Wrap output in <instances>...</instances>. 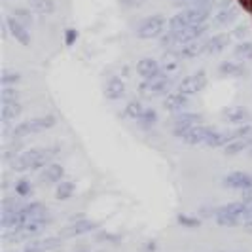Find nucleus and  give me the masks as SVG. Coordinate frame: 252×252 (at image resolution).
Returning a JSON list of instances; mask_svg holds the SVG:
<instances>
[{"instance_id": "obj_36", "label": "nucleus", "mask_w": 252, "mask_h": 252, "mask_svg": "<svg viewBox=\"0 0 252 252\" xmlns=\"http://www.w3.org/2000/svg\"><path fill=\"white\" fill-rule=\"evenodd\" d=\"M178 222H180L182 226H188V227H197L199 224H201L197 218H191V216H186V215L178 216Z\"/></svg>"}, {"instance_id": "obj_27", "label": "nucleus", "mask_w": 252, "mask_h": 252, "mask_svg": "<svg viewBox=\"0 0 252 252\" xmlns=\"http://www.w3.org/2000/svg\"><path fill=\"white\" fill-rule=\"evenodd\" d=\"M178 64H180V59H178L173 51H171V53H165L163 61H161L163 74H165V72H175V70L178 68Z\"/></svg>"}, {"instance_id": "obj_4", "label": "nucleus", "mask_w": 252, "mask_h": 252, "mask_svg": "<svg viewBox=\"0 0 252 252\" xmlns=\"http://www.w3.org/2000/svg\"><path fill=\"white\" fill-rule=\"evenodd\" d=\"M53 126H55V118L53 116H40V118H32V120H27V122H21L19 126H15L12 129V135L15 139H23L27 135L46 131V129H50Z\"/></svg>"}, {"instance_id": "obj_28", "label": "nucleus", "mask_w": 252, "mask_h": 252, "mask_svg": "<svg viewBox=\"0 0 252 252\" xmlns=\"http://www.w3.org/2000/svg\"><path fill=\"white\" fill-rule=\"evenodd\" d=\"M144 112H146V108H144L139 101H131L129 104H127V108H126V116L133 118V120H137V122L142 118V114H144Z\"/></svg>"}, {"instance_id": "obj_17", "label": "nucleus", "mask_w": 252, "mask_h": 252, "mask_svg": "<svg viewBox=\"0 0 252 252\" xmlns=\"http://www.w3.org/2000/svg\"><path fill=\"white\" fill-rule=\"evenodd\" d=\"M175 129H186V127L203 126V116L201 114H191V112H178L173 120Z\"/></svg>"}, {"instance_id": "obj_31", "label": "nucleus", "mask_w": 252, "mask_h": 252, "mask_svg": "<svg viewBox=\"0 0 252 252\" xmlns=\"http://www.w3.org/2000/svg\"><path fill=\"white\" fill-rule=\"evenodd\" d=\"M15 191L19 197H29L32 193V184L29 180H17L15 182Z\"/></svg>"}, {"instance_id": "obj_22", "label": "nucleus", "mask_w": 252, "mask_h": 252, "mask_svg": "<svg viewBox=\"0 0 252 252\" xmlns=\"http://www.w3.org/2000/svg\"><path fill=\"white\" fill-rule=\"evenodd\" d=\"M220 76H227V78H241L245 76V66L239 63H233V61H226L218 66Z\"/></svg>"}, {"instance_id": "obj_24", "label": "nucleus", "mask_w": 252, "mask_h": 252, "mask_svg": "<svg viewBox=\"0 0 252 252\" xmlns=\"http://www.w3.org/2000/svg\"><path fill=\"white\" fill-rule=\"evenodd\" d=\"M251 146H252L251 139H235V140H231V142H227L226 146H224V154L233 156V154H239V152H243V150H249Z\"/></svg>"}, {"instance_id": "obj_39", "label": "nucleus", "mask_w": 252, "mask_h": 252, "mask_svg": "<svg viewBox=\"0 0 252 252\" xmlns=\"http://www.w3.org/2000/svg\"><path fill=\"white\" fill-rule=\"evenodd\" d=\"M23 252H44V251H40V249H32V247H29L27 251H23Z\"/></svg>"}, {"instance_id": "obj_32", "label": "nucleus", "mask_w": 252, "mask_h": 252, "mask_svg": "<svg viewBox=\"0 0 252 252\" xmlns=\"http://www.w3.org/2000/svg\"><path fill=\"white\" fill-rule=\"evenodd\" d=\"M25 203L19 201V199H13V197H6L2 201V213H12V211H19Z\"/></svg>"}, {"instance_id": "obj_15", "label": "nucleus", "mask_w": 252, "mask_h": 252, "mask_svg": "<svg viewBox=\"0 0 252 252\" xmlns=\"http://www.w3.org/2000/svg\"><path fill=\"white\" fill-rule=\"evenodd\" d=\"M189 104V95L186 93H182V91H175V93H171L167 99H165L163 106L167 110H171V112H182L186 106Z\"/></svg>"}, {"instance_id": "obj_35", "label": "nucleus", "mask_w": 252, "mask_h": 252, "mask_svg": "<svg viewBox=\"0 0 252 252\" xmlns=\"http://www.w3.org/2000/svg\"><path fill=\"white\" fill-rule=\"evenodd\" d=\"M17 80H19V74L8 72V70H6V72L2 74V78H0V84H2V88H4V86H12V84H15Z\"/></svg>"}, {"instance_id": "obj_26", "label": "nucleus", "mask_w": 252, "mask_h": 252, "mask_svg": "<svg viewBox=\"0 0 252 252\" xmlns=\"http://www.w3.org/2000/svg\"><path fill=\"white\" fill-rule=\"evenodd\" d=\"M19 99V91L12 86H4L0 91V102L2 104H10V102H17Z\"/></svg>"}, {"instance_id": "obj_5", "label": "nucleus", "mask_w": 252, "mask_h": 252, "mask_svg": "<svg viewBox=\"0 0 252 252\" xmlns=\"http://www.w3.org/2000/svg\"><path fill=\"white\" fill-rule=\"evenodd\" d=\"M165 29V17L163 15H150L146 19H142L137 27V36L142 40H150V38L159 36Z\"/></svg>"}, {"instance_id": "obj_30", "label": "nucleus", "mask_w": 252, "mask_h": 252, "mask_svg": "<svg viewBox=\"0 0 252 252\" xmlns=\"http://www.w3.org/2000/svg\"><path fill=\"white\" fill-rule=\"evenodd\" d=\"M235 55L243 61H252V42H241L235 48Z\"/></svg>"}, {"instance_id": "obj_2", "label": "nucleus", "mask_w": 252, "mask_h": 252, "mask_svg": "<svg viewBox=\"0 0 252 252\" xmlns=\"http://www.w3.org/2000/svg\"><path fill=\"white\" fill-rule=\"evenodd\" d=\"M249 211H251V205H247L243 199L237 203L224 205V207H220V209L215 211L216 224L224 227H233L239 226V224H245V218L249 215Z\"/></svg>"}, {"instance_id": "obj_10", "label": "nucleus", "mask_w": 252, "mask_h": 252, "mask_svg": "<svg viewBox=\"0 0 252 252\" xmlns=\"http://www.w3.org/2000/svg\"><path fill=\"white\" fill-rule=\"evenodd\" d=\"M222 184L226 188L249 191V189H252V175L251 173H243V171H233V173H229V175L224 177Z\"/></svg>"}, {"instance_id": "obj_7", "label": "nucleus", "mask_w": 252, "mask_h": 252, "mask_svg": "<svg viewBox=\"0 0 252 252\" xmlns=\"http://www.w3.org/2000/svg\"><path fill=\"white\" fill-rule=\"evenodd\" d=\"M175 55H177L180 61H189V59H195L203 53H207V40H193L189 44H184L177 50H171Z\"/></svg>"}, {"instance_id": "obj_8", "label": "nucleus", "mask_w": 252, "mask_h": 252, "mask_svg": "<svg viewBox=\"0 0 252 252\" xmlns=\"http://www.w3.org/2000/svg\"><path fill=\"white\" fill-rule=\"evenodd\" d=\"M171 86H173V80L161 74L158 78H152V80H144L140 84V91L146 93V95H161V93H167L171 89Z\"/></svg>"}, {"instance_id": "obj_13", "label": "nucleus", "mask_w": 252, "mask_h": 252, "mask_svg": "<svg viewBox=\"0 0 252 252\" xmlns=\"http://www.w3.org/2000/svg\"><path fill=\"white\" fill-rule=\"evenodd\" d=\"M97 224L95 222H89V220H78V222H72L70 226H66L59 233V235H63L64 239H68V237H80V235H84V233H88L91 229H95Z\"/></svg>"}, {"instance_id": "obj_34", "label": "nucleus", "mask_w": 252, "mask_h": 252, "mask_svg": "<svg viewBox=\"0 0 252 252\" xmlns=\"http://www.w3.org/2000/svg\"><path fill=\"white\" fill-rule=\"evenodd\" d=\"M139 122L144 127H150L152 124H156V122H158V114L154 112V110H148V108H146V112L142 114V118H140Z\"/></svg>"}, {"instance_id": "obj_6", "label": "nucleus", "mask_w": 252, "mask_h": 252, "mask_svg": "<svg viewBox=\"0 0 252 252\" xmlns=\"http://www.w3.org/2000/svg\"><path fill=\"white\" fill-rule=\"evenodd\" d=\"M213 127H205V126H195V127H186V129H175V137L182 139L186 144H207V139L211 135Z\"/></svg>"}, {"instance_id": "obj_3", "label": "nucleus", "mask_w": 252, "mask_h": 252, "mask_svg": "<svg viewBox=\"0 0 252 252\" xmlns=\"http://www.w3.org/2000/svg\"><path fill=\"white\" fill-rule=\"evenodd\" d=\"M209 15H211V8H188L169 19V31H180V29H188L193 25H203V23H207Z\"/></svg>"}, {"instance_id": "obj_21", "label": "nucleus", "mask_w": 252, "mask_h": 252, "mask_svg": "<svg viewBox=\"0 0 252 252\" xmlns=\"http://www.w3.org/2000/svg\"><path fill=\"white\" fill-rule=\"evenodd\" d=\"M19 114H21V104H19V102L2 104V110H0V122H2V126H8V124H10L12 120H15Z\"/></svg>"}, {"instance_id": "obj_38", "label": "nucleus", "mask_w": 252, "mask_h": 252, "mask_svg": "<svg viewBox=\"0 0 252 252\" xmlns=\"http://www.w3.org/2000/svg\"><path fill=\"white\" fill-rule=\"evenodd\" d=\"M243 201L247 203V205H251V207H252V189H249V191H247V193L243 195Z\"/></svg>"}, {"instance_id": "obj_9", "label": "nucleus", "mask_w": 252, "mask_h": 252, "mask_svg": "<svg viewBox=\"0 0 252 252\" xmlns=\"http://www.w3.org/2000/svg\"><path fill=\"white\" fill-rule=\"evenodd\" d=\"M205 86H207V74L201 70V72L186 76V78L180 82L178 91H182V93H186V95H195V93L203 91Z\"/></svg>"}, {"instance_id": "obj_37", "label": "nucleus", "mask_w": 252, "mask_h": 252, "mask_svg": "<svg viewBox=\"0 0 252 252\" xmlns=\"http://www.w3.org/2000/svg\"><path fill=\"white\" fill-rule=\"evenodd\" d=\"M76 36H78V34H76V31H68V32H66V44H72Z\"/></svg>"}, {"instance_id": "obj_19", "label": "nucleus", "mask_w": 252, "mask_h": 252, "mask_svg": "<svg viewBox=\"0 0 252 252\" xmlns=\"http://www.w3.org/2000/svg\"><path fill=\"white\" fill-rule=\"evenodd\" d=\"M237 8L231 4V2H224L222 4V8L218 10V13L215 15V21L218 25H227V23H231L235 17H237Z\"/></svg>"}, {"instance_id": "obj_23", "label": "nucleus", "mask_w": 252, "mask_h": 252, "mask_svg": "<svg viewBox=\"0 0 252 252\" xmlns=\"http://www.w3.org/2000/svg\"><path fill=\"white\" fill-rule=\"evenodd\" d=\"M63 245V237L59 235V237H46V239H38L34 243H31L29 247H32V249H40V251H53V249H57V247H61Z\"/></svg>"}, {"instance_id": "obj_25", "label": "nucleus", "mask_w": 252, "mask_h": 252, "mask_svg": "<svg viewBox=\"0 0 252 252\" xmlns=\"http://www.w3.org/2000/svg\"><path fill=\"white\" fill-rule=\"evenodd\" d=\"M72 193H74V184L72 182L61 180L57 184V191H55V197L57 199H68V197H72Z\"/></svg>"}, {"instance_id": "obj_1", "label": "nucleus", "mask_w": 252, "mask_h": 252, "mask_svg": "<svg viewBox=\"0 0 252 252\" xmlns=\"http://www.w3.org/2000/svg\"><path fill=\"white\" fill-rule=\"evenodd\" d=\"M59 150L57 148H32L23 154H19L13 159L12 167L15 171L23 173V171H36V169H44L46 165H50L55 158H57Z\"/></svg>"}, {"instance_id": "obj_40", "label": "nucleus", "mask_w": 252, "mask_h": 252, "mask_svg": "<svg viewBox=\"0 0 252 252\" xmlns=\"http://www.w3.org/2000/svg\"><path fill=\"white\" fill-rule=\"evenodd\" d=\"M249 154H251V156H252V146H251V148H249Z\"/></svg>"}, {"instance_id": "obj_20", "label": "nucleus", "mask_w": 252, "mask_h": 252, "mask_svg": "<svg viewBox=\"0 0 252 252\" xmlns=\"http://www.w3.org/2000/svg\"><path fill=\"white\" fill-rule=\"evenodd\" d=\"M229 34H216V36L209 38L207 40V53H220V51H224L229 46Z\"/></svg>"}, {"instance_id": "obj_18", "label": "nucleus", "mask_w": 252, "mask_h": 252, "mask_svg": "<svg viewBox=\"0 0 252 252\" xmlns=\"http://www.w3.org/2000/svg\"><path fill=\"white\" fill-rule=\"evenodd\" d=\"M124 93H126V84H124V80L122 78H110L108 82H106V86H104V95H106V99H110V101H118V99H122L124 97Z\"/></svg>"}, {"instance_id": "obj_14", "label": "nucleus", "mask_w": 252, "mask_h": 252, "mask_svg": "<svg viewBox=\"0 0 252 252\" xmlns=\"http://www.w3.org/2000/svg\"><path fill=\"white\" fill-rule=\"evenodd\" d=\"M222 118L227 124H245L251 120V112L245 106H227L222 110Z\"/></svg>"}, {"instance_id": "obj_29", "label": "nucleus", "mask_w": 252, "mask_h": 252, "mask_svg": "<svg viewBox=\"0 0 252 252\" xmlns=\"http://www.w3.org/2000/svg\"><path fill=\"white\" fill-rule=\"evenodd\" d=\"M31 6L38 13H53V10H55L53 0H31Z\"/></svg>"}, {"instance_id": "obj_16", "label": "nucleus", "mask_w": 252, "mask_h": 252, "mask_svg": "<svg viewBox=\"0 0 252 252\" xmlns=\"http://www.w3.org/2000/svg\"><path fill=\"white\" fill-rule=\"evenodd\" d=\"M63 175H64L63 167L51 161L50 165H46V167L42 169L40 180H42L44 184H59V182L63 180Z\"/></svg>"}, {"instance_id": "obj_12", "label": "nucleus", "mask_w": 252, "mask_h": 252, "mask_svg": "<svg viewBox=\"0 0 252 252\" xmlns=\"http://www.w3.org/2000/svg\"><path fill=\"white\" fill-rule=\"evenodd\" d=\"M6 27H8V31L12 32V36L15 38L19 44H23V46H29V44H31V34H29V31H27V25H23L19 19L8 17V19H6Z\"/></svg>"}, {"instance_id": "obj_33", "label": "nucleus", "mask_w": 252, "mask_h": 252, "mask_svg": "<svg viewBox=\"0 0 252 252\" xmlns=\"http://www.w3.org/2000/svg\"><path fill=\"white\" fill-rule=\"evenodd\" d=\"M13 17H15V19H19L23 25L32 23V15H31V12H29V10H25V8H17V10L13 12Z\"/></svg>"}, {"instance_id": "obj_11", "label": "nucleus", "mask_w": 252, "mask_h": 252, "mask_svg": "<svg viewBox=\"0 0 252 252\" xmlns=\"http://www.w3.org/2000/svg\"><path fill=\"white\" fill-rule=\"evenodd\" d=\"M137 72H139L140 78L144 80H152V78H158V76L163 74V68H161V63L152 59V57H146V59H140L137 63Z\"/></svg>"}]
</instances>
